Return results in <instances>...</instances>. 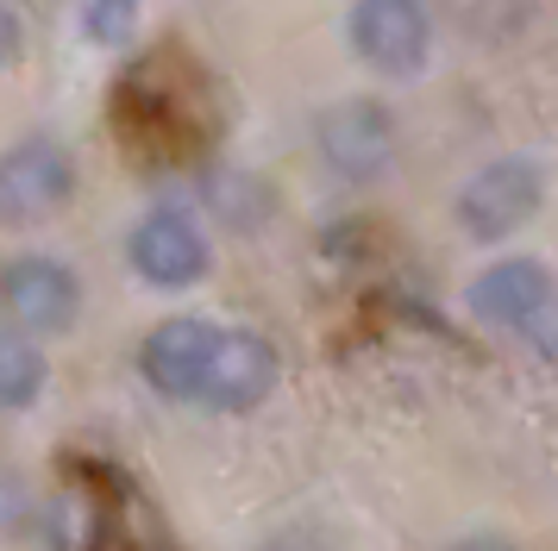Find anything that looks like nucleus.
Returning a JSON list of instances; mask_svg holds the SVG:
<instances>
[{"mask_svg":"<svg viewBox=\"0 0 558 551\" xmlns=\"http://www.w3.org/2000/svg\"><path fill=\"white\" fill-rule=\"evenodd\" d=\"M45 376H51V364H45V351H38V339H26L20 326L0 320V407H32V401L45 395Z\"/></svg>","mask_w":558,"mask_h":551,"instance_id":"nucleus-11","label":"nucleus"},{"mask_svg":"<svg viewBox=\"0 0 558 551\" xmlns=\"http://www.w3.org/2000/svg\"><path fill=\"white\" fill-rule=\"evenodd\" d=\"M32 507H38V501H32V482L0 464V539H13V532L32 521Z\"/></svg>","mask_w":558,"mask_h":551,"instance_id":"nucleus-14","label":"nucleus"},{"mask_svg":"<svg viewBox=\"0 0 558 551\" xmlns=\"http://www.w3.org/2000/svg\"><path fill=\"white\" fill-rule=\"evenodd\" d=\"M107 539H113V501L88 476L57 482L51 501H45V546L51 551H107Z\"/></svg>","mask_w":558,"mask_h":551,"instance_id":"nucleus-10","label":"nucleus"},{"mask_svg":"<svg viewBox=\"0 0 558 551\" xmlns=\"http://www.w3.org/2000/svg\"><path fill=\"white\" fill-rule=\"evenodd\" d=\"M446 551H521V546L502 539V532H464V539H452Z\"/></svg>","mask_w":558,"mask_h":551,"instance_id":"nucleus-17","label":"nucleus"},{"mask_svg":"<svg viewBox=\"0 0 558 551\" xmlns=\"http://www.w3.org/2000/svg\"><path fill=\"white\" fill-rule=\"evenodd\" d=\"M126 264H132L138 282L177 295V289H195V282L214 270V250H207V232H202L195 213H182V207H151V213L126 232Z\"/></svg>","mask_w":558,"mask_h":551,"instance_id":"nucleus-6","label":"nucleus"},{"mask_svg":"<svg viewBox=\"0 0 558 551\" xmlns=\"http://www.w3.org/2000/svg\"><path fill=\"white\" fill-rule=\"evenodd\" d=\"M257 551H332V539L320 532V526H277Z\"/></svg>","mask_w":558,"mask_h":551,"instance_id":"nucleus-15","label":"nucleus"},{"mask_svg":"<svg viewBox=\"0 0 558 551\" xmlns=\"http://www.w3.org/2000/svg\"><path fill=\"white\" fill-rule=\"evenodd\" d=\"M345 45L371 75L408 82L433 63V7L427 0H352L345 7Z\"/></svg>","mask_w":558,"mask_h":551,"instance_id":"nucleus-3","label":"nucleus"},{"mask_svg":"<svg viewBox=\"0 0 558 551\" xmlns=\"http://www.w3.org/2000/svg\"><path fill=\"white\" fill-rule=\"evenodd\" d=\"M277 376H282L277 345L264 332H252V326H220V345H214V364L202 376L195 407H207V414H252V407L270 401Z\"/></svg>","mask_w":558,"mask_h":551,"instance_id":"nucleus-8","label":"nucleus"},{"mask_svg":"<svg viewBox=\"0 0 558 551\" xmlns=\"http://www.w3.org/2000/svg\"><path fill=\"white\" fill-rule=\"evenodd\" d=\"M138 32V0H82V38L88 45H126Z\"/></svg>","mask_w":558,"mask_h":551,"instance_id":"nucleus-13","label":"nucleus"},{"mask_svg":"<svg viewBox=\"0 0 558 551\" xmlns=\"http://www.w3.org/2000/svg\"><path fill=\"white\" fill-rule=\"evenodd\" d=\"M0 314L7 326H20L26 339H57L70 332L82 314V282L63 257L26 250L13 264H0Z\"/></svg>","mask_w":558,"mask_h":551,"instance_id":"nucleus-4","label":"nucleus"},{"mask_svg":"<svg viewBox=\"0 0 558 551\" xmlns=\"http://www.w3.org/2000/svg\"><path fill=\"white\" fill-rule=\"evenodd\" d=\"M539 207H546V163L533 150H502L458 182L452 220L471 245H508L539 220Z\"/></svg>","mask_w":558,"mask_h":551,"instance_id":"nucleus-1","label":"nucleus"},{"mask_svg":"<svg viewBox=\"0 0 558 551\" xmlns=\"http://www.w3.org/2000/svg\"><path fill=\"white\" fill-rule=\"evenodd\" d=\"M76 195V163L57 138H20L0 150V225H38Z\"/></svg>","mask_w":558,"mask_h":551,"instance_id":"nucleus-7","label":"nucleus"},{"mask_svg":"<svg viewBox=\"0 0 558 551\" xmlns=\"http://www.w3.org/2000/svg\"><path fill=\"white\" fill-rule=\"evenodd\" d=\"M464 307H471V320L489 326V332H533V326L558 307V276L546 270L539 257L514 250V257H496V264H483V270L471 276Z\"/></svg>","mask_w":558,"mask_h":551,"instance_id":"nucleus-5","label":"nucleus"},{"mask_svg":"<svg viewBox=\"0 0 558 551\" xmlns=\"http://www.w3.org/2000/svg\"><path fill=\"white\" fill-rule=\"evenodd\" d=\"M314 150L327 163L332 182L345 188H377L383 175L396 170V150H402V125L383 107L377 95H345L314 113Z\"/></svg>","mask_w":558,"mask_h":551,"instance_id":"nucleus-2","label":"nucleus"},{"mask_svg":"<svg viewBox=\"0 0 558 551\" xmlns=\"http://www.w3.org/2000/svg\"><path fill=\"white\" fill-rule=\"evenodd\" d=\"M214 345H220V326L195 320V314H177V320H157L138 345V376L151 382L163 401H189L202 395V376L214 364Z\"/></svg>","mask_w":558,"mask_h":551,"instance_id":"nucleus-9","label":"nucleus"},{"mask_svg":"<svg viewBox=\"0 0 558 551\" xmlns=\"http://www.w3.org/2000/svg\"><path fill=\"white\" fill-rule=\"evenodd\" d=\"M452 20L477 32L483 45H502L527 25V0H452Z\"/></svg>","mask_w":558,"mask_h":551,"instance_id":"nucleus-12","label":"nucleus"},{"mask_svg":"<svg viewBox=\"0 0 558 551\" xmlns=\"http://www.w3.org/2000/svg\"><path fill=\"white\" fill-rule=\"evenodd\" d=\"M20 45H26V32H20V13L0 0V70H13V63H20Z\"/></svg>","mask_w":558,"mask_h":551,"instance_id":"nucleus-16","label":"nucleus"}]
</instances>
